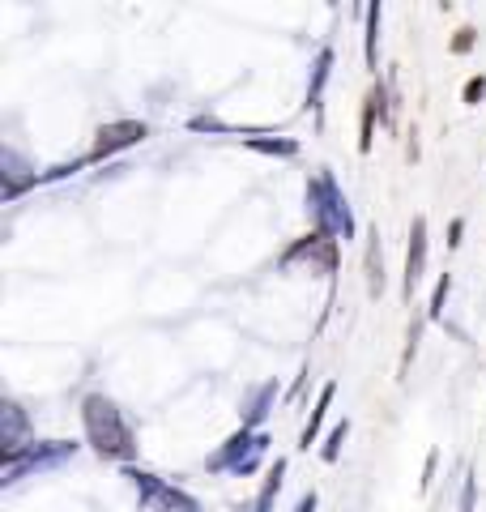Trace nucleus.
<instances>
[{"instance_id": "nucleus-1", "label": "nucleus", "mask_w": 486, "mask_h": 512, "mask_svg": "<svg viewBox=\"0 0 486 512\" xmlns=\"http://www.w3.org/2000/svg\"><path fill=\"white\" fill-rule=\"evenodd\" d=\"M81 427H86V440L99 457L107 461H133L137 453V436L128 419L120 414V406L111 402L103 393H90L86 402H81Z\"/></svg>"}, {"instance_id": "nucleus-2", "label": "nucleus", "mask_w": 486, "mask_h": 512, "mask_svg": "<svg viewBox=\"0 0 486 512\" xmlns=\"http://www.w3.org/2000/svg\"><path fill=\"white\" fill-rule=\"evenodd\" d=\"M307 214H312L320 235H329V239H350L354 235L350 201H346L342 184L333 180V171H316L312 180H307Z\"/></svg>"}, {"instance_id": "nucleus-3", "label": "nucleus", "mask_w": 486, "mask_h": 512, "mask_svg": "<svg viewBox=\"0 0 486 512\" xmlns=\"http://www.w3.org/2000/svg\"><path fill=\"white\" fill-rule=\"evenodd\" d=\"M265 448H269V436L265 431H235L231 440H222L218 444V453H209L205 457V470L209 474H252L256 466H261V457H265Z\"/></svg>"}, {"instance_id": "nucleus-4", "label": "nucleus", "mask_w": 486, "mask_h": 512, "mask_svg": "<svg viewBox=\"0 0 486 512\" xmlns=\"http://www.w3.org/2000/svg\"><path fill=\"white\" fill-rule=\"evenodd\" d=\"M73 453H77V444H69V440L30 444L26 453L5 457V487L22 483V478H30V474H47V470H56V466H64V461H69Z\"/></svg>"}, {"instance_id": "nucleus-5", "label": "nucleus", "mask_w": 486, "mask_h": 512, "mask_svg": "<svg viewBox=\"0 0 486 512\" xmlns=\"http://www.w3.org/2000/svg\"><path fill=\"white\" fill-rule=\"evenodd\" d=\"M128 478H133V487L141 495V504L150 512H201L197 500H192L188 491L162 483L158 474H145V470H128Z\"/></svg>"}, {"instance_id": "nucleus-6", "label": "nucleus", "mask_w": 486, "mask_h": 512, "mask_svg": "<svg viewBox=\"0 0 486 512\" xmlns=\"http://www.w3.org/2000/svg\"><path fill=\"white\" fill-rule=\"evenodd\" d=\"M0 444H5V457H18L26 453L30 444V423H26V410L18 402H5V410H0Z\"/></svg>"}, {"instance_id": "nucleus-7", "label": "nucleus", "mask_w": 486, "mask_h": 512, "mask_svg": "<svg viewBox=\"0 0 486 512\" xmlns=\"http://www.w3.org/2000/svg\"><path fill=\"white\" fill-rule=\"evenodd\" d=\"M427 274V218H414L410 227V252H405V295H414V286Z\"/></svg>"}, {"instance_id": "nucleus-8", "label": "nucleus", "mask_w": 486, "mask_h": 512, "mask_svg": "<svg viewBox=\"0 0 486 512\" xmlns=\"http://www.w3.org/2000/svg\"><path fill=\"white\" fill-rule=\"evenodd\" d=\"M141 137H145V124H137V120H124V124L103 128L99 146H94V154H90V163H99V158H107L111 150H120V146H133V141H141ZM81 163H86V158H81Z\"/></svg>"}, {"instance_id": "nucleus-9", "label": "nucleus", "mask_w": 486, "mask_h": 512, "mask_svg": "<svg viewBox=\"0 0 486 512\" xmlns=\"http://www.w3.org/2000/svg\"><path fill=\"white\" fill-rule=\"evenodd\" d=\"M273 402H278V380H265L261 389H256L248 402H243V410H239V423H243V431H256L265 419H269V410H273Z\"/></svg>"}, {"instance_id": "nucleus-10", "label": "nucleus", "mask_w": 486, "mask_h": 512, "mask_svg": "<svg viewBox=\"0 0 486 512\" xmlns=\"http://www.w3.org/2000/svg\"><path fill=\"white\" fill-rule=\"evenodd\" d=\"M35 180H39V175L30 171L26 158H22L18 150H5V197H9V201H13V197H22V192L35 184Z\"/></svg>"}, {"instance_id": "nucleus-11", "label": "nucleus", "mask_w": 486, "mask_h": 512, "mask_svg": "<svg viewBox=\"0 0 486 512\" xmlns=\"http://www.w3.org/2000/svg\"><path fill=\"white\" fill-rule=\"evenodd\" d=\"M329 73H333V47H320L316 64H312V82H307V107H312V111H320V94H324Z\"/></svg>"}, {"instance_id": "nucleus-12", "label": "nucleus", "mask_w": 486, "mask_h": 512, "mask_svg": "<svg viewBox=\"0 0 486 512\" xmlns=\"http://www.w3.org/2000/svg\"><path fill=\"white\" fill-rule=\"evenodd\" d=\"M333 397H337V384H324V389H320V402L312 406V419H307L303 436H299V448H312V444H316V436H320V423H324V414H329Z\"/></svg>"}, {"instance_id": "nucleus-13", "label": "nucleus", "mask_w": 486, "mask_h": 512, "mask_svg": "<svg viewBox=\"0 0 486 512\" xmlns=\"http://www.w3.org/2000/svg\"><path fill=\"white\" fill-rule=\"evenodd\" d=\"M282 478H286V461L278 457V466L269 470V478H265V487H261V495H256V504H252V512H273V500H278V491H282Z\"/></svg>"}, {"instance_id": "nucleus-14", "label": "nucleus", "mask_w": 486, "mask_h": 512, "mask_svg": "<svg viewBox=\"0 0 486 512\" xmlns=\"http://www.w3.org/2000/svg\"><path fill=\"white\" fill-rule=\"evenodd\" d=\"M346 436H350V423L342 419V423H337V427L329 431V440H324L320 457H324V461H337V457H342V444H346Z\"/></svg>"}, {"instance_id": "nucleus-15", "label": "nucleus", "mask_w": 486, "mask_h": 512, "mask_svg": "<svg viewBox=\"0 0 486 512\" xmlns=\"http://www.w3.org/2000/svg\"><path fill=\"white\" fill-rule=\"evenodd\" d=\"M380 5H371L367 9V35H363V43H367V64L376 69V35H380Z\"/></svg>"}, {"instance_id": "nucleus-16", "label": "nucleus", "mask_w": 486, "mask_h": 512, "mask_svg": "<svg viewBox=\"0 0 486 512\" xmlns=\"http://www.w3.org/2000/svg\"><path fill=\"white\" fill-rule=\"evenodd\" d=\"M248 146H256V150H265V154H282V158H290V154H299V141H290V137H278V141H261V137H248Z\"/></svg>"}, {"instance_id": "nucleus-17", "label": "nucleus", "mask_w": 486, "mask_h": 512, "mask_svg": "<svg viewBox=\"0 0 486 512\" xmlns=\"http://www.w3.org/2000/svg\"><path fill=\"white\" fill-rule=\"evenodd\" d=\"M448 291H452V278L444 274L440 282H435V295H431V308H427L431 320H440V316H444V299H448Z\"/></svg>"}, {"instance_id": "nucleus-18", "label": "nucleus", "mask_w": 486, "mask_h": 512, "mask_svg": "<svg viewBox=\"0 0 486 512\" xmlns=\"http://www.w3.org/2000/svg\"><path fill=\"white\" fill-rule=\"evenodd\" d=\"M461 512H474V478H469L465 491H461Z\"/></svg>"}, {"instance_id": "nucleus-19", "label": "nucleus", "mask_w": 486, "mask_h": 512, "mask_svg": "<svg viewBox=\"0 0 486 512\" xmlns=\"http://www.w3.org/2000/svg\"><path fill=\"white\" fill-rule=\"evenodd\" d=\"M295 512H316V491H307L303 500H299V508Z\"/></svg>"}, {"instance_id": "nucleus-20", "label": "nucleus", "mask_w": 486, "mask_h": 512, "mask_svg": "<svg viewBox=\"0 0 486 512\" xmlns=\"http://www.w3.org/2000/svg\"><path fill=\"white\" fill-rule=\"evenodd\" d=\"M461 231H465V222L457 218V222H452V239H448V244H452V248H457V244H461Z\"/></svg>"}]
</instances>
